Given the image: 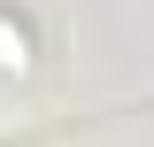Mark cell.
Listing matches in <instances>:
<instances>
[{"instance_id":"1","label":"cell","mask_w":154,"mask_h":147,"mask_svg":"<svg viewBox=\"0 0 154 147\" xmlns=\"http://www.w3.org/2000/svg\"><path fill=\"white\" fill-rule=\"evenodd\" d=\"M23 62H31V39H23V31H8V23H0V70H23Z\"/></svg>"}]
</instances>
